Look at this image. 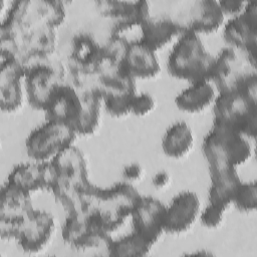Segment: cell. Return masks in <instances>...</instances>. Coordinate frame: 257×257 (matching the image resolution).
Segmentation results:
<instances>
[{"label":"cell","instance_id":"cell-1","mask_svg":"<svg viewBox=\"0 0 257 257\" xmlns=\"http://www.w3.org/2000/svg\"><path fill=\"white\" fill-rule=\"evenodd\" d=\"M138 190L127 182L105 189L93 186L83 210L89 223L97 230L109 234L126 219L141 199Z\"/></svg>","mask_w":257,"mask_h":257},{"label":"cell","instance_id":"cell-2","mask_svg":"<svg viewBox=\"0 0 257 257\" xmlns=\"http://www.w3.org/2000/svg\"><path fill=\"white\" fill-rule=\"evenodd\" d=\"M250 139L241 133L214 123L203 143L210 174L234 171L252 156Z\"/></svg>","mask_w":257,"mask_h":257},{"label":"cell","instance_id":"cell-3","mask_svg":"<svg viewBox=\"0 0 257 257\" xmlns=\"http://www.w3.org/2000/svg\"><path fill=\"white\" fill-rule=\"evenodd\" d=\"M257 85L219 92L214 101V123L254 139L257 133Z\"/></svg>","mask_w":257,"mask_h":257},{"label":"cell","instance_id":"cell-4","mask_svg":"<svg viewBox=\"0 0 257 257\" xmlns=\"http://www.w3.org/2000/svg\"><path fill=\"white\" fill-rule=\"evenodd\" d=\"M214 59L200 35L185 29L169 55L168 70L174 77L193 83L208 79Z\"/></svg>","mask_w":257,"mask_h":257},{"label":"cell","instance_id":"cell-5","mask_svg":"<svg viewBox=\"0 0 257 257\" xmlns=\"http://www.w3.org/2000/svg\"><path fill=\"white\" fill-rule=\"evenodd\" d=\"M255 73V55L227 46L215 56L208 79L219 93L236 90L246 78Z\"/></svg>","mask_w":257,"mask_h":257},{"label":"cell","instance_id":"cell-6","mask_svg":"<svg viewBox=\"0 0 257 257\" xmlns=\"http://www.w3.org/2000/svg\"><path fill=\"white\" fill-rule=\"evenodd\" d=\"M76 136L77 134L69 125L47 120L28 136L26 151L36 162H49L64 149L72 146Z\"/></svg>","mask_w":257,"mask_h":257},{"label":"cell","instance_id":"cell-7","mask_svg":"<svg viewBox=\"0 0 257 257\" xmlns=\"http://www.w3.org/2000/svg\"><path fill=\"white\" fill-rule=\"evenodd\" d=\"M30 195L8 183L2 187L0 209L2 239H15L18 226L34 211Z\"/></svg>","mask_w":257,"mask_h":257},{"label":"cell","instance_id":"cell-8","mask_svg":"<svg viewBox=\"0 0 257 257\" xmlns=\"http://www.w3.org/2000/svg\"><path fill=\"white\" fill-rule=\"evenodd\" d=\"M224 38L228 46L256 56L257 5L255 1L248 2L240 14L233 16L227 22Z\"/></svg>","mask_w":257,"mask_h":257},{"label":"cell","instance_id":"cell-9","mask_svg":"<svg viewBox=\"0 0 257 257\" xmlns=\"http://www.w3.org/2000/svg\"><path fill=\"white\" fill-rule=\"evenodd\" d=\"M54 229L53 216L48 212L34 209L18 226L15 239L25 252L38 253L48 245Z\"/></svg>","mask_w":257,"mask_h":257},{"label":"cell","instance_id":"cell-10","mask_svg":"<svg viewBox=\"0 0 257 257\" xmlns=\"http://www.w3.org/2000/svg\"><path fill=\"white\" fill-rule=\"evenodd\" d=\"M166 208L160 200L142 196L131 215L134 231L154 245L165 232Z\"/></svg>","mask_w":257,"mask_h":257},{"label":"cell","instance_id":"cell-11","mask_svg":"<svg viewBox=\"0 0 257 257\" xmlns=\"http://www.w3.org/2000/svg\"><path fill=\"white\" fill-rule=\"evenodd\" d=\"M100 12L111 19L112 34H119L135 25H142L150 18L149 2L105 0L98 1Z\"/></svg>","mask_w":257,"mask_h":257},{"label":"cell","instance_id":"cell-12","mask_svg":"<svg viewBox=\"0 0 257 257\" xmlns=\"http://www.w3.org/2000/svg\"><path fill=\"white\" fill-rule=\"evenodd\" d=\"M44 111L47 120L63 122L75 132L82 113L80 93L72 85L60 83L52 93Z\"/></svg>","mask_w":257,"mask_h":257},{"label":"cell","instance_id":"cell-13","mask_svg":"<svg viewBox=\"0 0 257 257\" xmlns=\"http://www.w3.org/2000/svg\"><path fill=\"white\" fill-rule=\"evenodd\" d=\"M55 181L56 172L49 161L16 166L8 176L7 183L31 194L39 190H51Z\"/></svg>","mask_w":257,"mask_h":257},{"label":"cell","instance_id":"cell-14","mask_svg":"<svg viewBox=\"0 0 257 257\" xmlns=\"http://www.w3.org/2000/svg\"><path fill=\"white\" fill-rule=\"evenodd\" d=\"M25 70L22 62L15 57L2 58L0 71V105L3 111L17 110L23 103Z\"/></svg>","mask_w":257,"mask_h":257},{"label":"cell","instance_id":"cell-15","mask_svg":"<svg viewBox=\"0 0 257 257\" xmlns=\"http://www.w3.org/2000/svg\"><path fill=\"white\" fill-rule=\"evenodd\" d=\"M201 203L198 195L185 191L177 195L166 208L165 232L180 234L188 231L200 214Z\"/></svg>","mask_w":257,"mask_h":257},{"label":"cell","instance_id":"cell-16","mask_svg":"<svg viewBox=\"0 0 257 257\" xmlns=\"http://www.w3.org/2000/svg\"><path fill=\"white\" fill-rule=\"evenodd\" d=\"M62 237L66 243L76 249H90L109 242L108 235L95 229L84 213L68 214L63 229Z\"/></svg>","mask_w":257,"mask_h":257},{"label":"cell","instance_id":"cell-17","mask_svg":"<svg viewBox=\"0 0 257 257\" xmlns=\"http://www.w3.org/2000/svg\"><path fill=\"white\" fill-rule=\"evenodd\" d=\"M51 163L56 172L55 183L72 185H86L90 183L88 181L87 163L84 154L73 145L60 152L51 160Z\"/></svg>","mask_w":257,"mask_h":257},{"label":"cell","instance_id":"cell-18","mask_svg":"<svg viewBox=\"0 0 257 257\" xmlns=\"http://www.w3.org/2000/svg\"><path fill=\"white\" fill-rule=\"evenodd\" d=\"M121 67L135 79L155 78L161 70L156 52L140 40L130 42Z\"/></svg>","mask_w":257,"mask_h":257},{"label":"cell","instance_id":"cell-19","mask_svg":"<svg viewBox=\"0 0 257 257\" xmlns=\"http://www.w3.org/2000/svg\"><path fill=\"white\" fill-rule=\"evenodd\" d=\"M70 59L74 71L97 74L103 63L102 46L91 36L80 34L73 39Z\"/></svg>","mask_w":257,"mask_h":257},{"label":"cell","instance_id":"cell-20","mask_svg":"<svg viewBox=\"0 0 257 257\" xmlns=\"http://www.w3.org/2000/svg\"><path fill=\"white\" fill-rule=\"evenodd\" d=\"M225 14L216 0H197L189 12V22L185 29L194 33H213L223 24Z\"/></svg>","mask_w":257,"mask_h":257},{"label":"cell","instance_id":"cell-21","mask_svg":"<svg viewBox=\"0 0 257 257\" xmlns=\"http://www.w3.org/2000/svg\"><path fill=\"white\" fill-rule=\"evenodd\" d=\"M142 37L140 41L153 51H157L175 37L181 35L185 27L171 18H149L142 25Z\"/></svg>","mask_w":257,"mask_h":257},{"label":"cell","instance_id":"cell-22","mask_svg":"<svg viewBox=\"0 0 257 257\" xmlns=\"http://www.w3.org/2000/svg\"><path fill=\"white\" fill-rule=\"evenodd\" d=\"M218 91L209 79H202L191 83L189 87L181 91L175 101L183 111L195 113L206 109L214 103Z\"/></svg>","mask_w":257,"mask_h":257},{"label":"cell","instance_id":"cell-23","mask_svg":"<svg viewBox=\"0 0 257 257\" xmlns=\"http://www.w3.org/2000/svg\"><path fill=\"white\" fill-rule=\"evenodd\" d=\"M193 145V131L185 121H178L172 124L162 139L163 152L173 159H181L188 155Z\"/></svg>","mask_w":257,"mask_h":257},{"label":"cell","instance_id":"cell-24","mask_svg":"<svg viewBox=\"0 0 257 257\" xmlns=\"http://www.w3.org/2000/svg\"><path fill=\"white\" fill-rule=\"evenodd\" d=\"M209 201L211 204L227 209L233 203L236 191L241 184V179L236 170L212 173Z\"/></svg>","mask_w":257,"mask_h":257},{"label":"cell","instance_id":"cell-25","mask_svg":"<svg viewBox=\"0 0 257 257\" xmlns=\"http://www.w3.org/2000/svg\"><path fill=\"white\" fill-rule=\"evenodd\" d=\"M79 93L82 100V113L75 127V133L81 136H89L98 127L103 98L97 88L81 91Z\"/></svg>","mask_w":257,"mask_h":257},{"label":"cell","instance_id":"cell-26","mask_svg":"<svg viewBox=\"0 0 257 257\" xmlns=\"http://www.w3.org/2000/svg\"><path fill=\"white\" fill-rule=\"evenodd\" d=\"M106 247L111 256H145L149 254L153 244L134 231L117 240H109Z\"/></svg>","mask_w":257,"mask_h":257},{"label":"cell","instance_id":"cell-27","mask_svg":"<svg viewBox=\"0 0 257 257\" xmlns=\"http://www.w3.org/2000/svg\"><path fill=\"white\" fill-rule=\"evenodd\" d=\"M55 39L56 35L53 27L43 25L36 28L27 36L25 40L24 57L29 53L52 54L55 47Z\"/></svg>","mask_w":257,"mask_h":257},{"label":"cell","instance_id":"cell-28","mask_svg":"<svg viewBox=\"0 0 257 257\" xmlns=\"http://www.w3.org/2000/svg\"><path fill=\"white\" fill-rule=\"evenodd\" d=\"M130 46V41L119 34H112L107 42L102 46L103 63L106 67H120ZM100 67V68H101Z\"/></svg>","mask_w":257,"mask_h":257},{"label":"cell","instance_id":"cell-29","mask_svg":"<svg viewBox=\"0 0 257 257\" xmlns=\"http://www.w3.org/2000/svg\"><path fill=\"white\" fill-rule=\"evenodd\" d=\"M233 203L241 212H252L257 207V185L256 182L244 183L239 185Z\"/></svg>","mask_w":257,"mask_h":257},{"label":"cell","instance_id":"cell-30","mask_svg":"<svg viewBox=\"0 0 257 257\" xmlns=\"http://www.w3.org/2000/svg\"><path fill=\"white\" fill-rule=\"evenodd\" d=\"M135 94L104 95L102 98L106 111L110 115L116 117H121L131 113L132 99Z\"/></svg>","mask_w":257,"mask_h":257},{"label":"cell","instance_id":"cell-31","mask_svg":"<svg viewBox=\"0 0 257 257\" xmlns=\"http://www.w3.org/2000/svg\"><path fill=\"white\" fill-rule=\"evenodd\" d=\"M156 107V100L155 98L147 92L143 93H136L132 99L131 105V112L143 116L149 114L151 111L154 110Z\"/></svg>","mask_w":257,"mask_h":257},{"label":"cell","instance_id":"cell-32","mask_svg":"<svg viewBox=\"0 0 257 257\" xmlns=\"http://www.w3.org/2000/svg\"><path fill=\"white\" fill-rule=\"evenodd\" d=\"M224 208L214 205V204H209L205 210L201 213V222L202 224L207 227V228H217L219 227L224 219V213H225Z\"/></svg>","mask_w":257,"mask_h":257},{"label":"cell","instance_id":"cell-33","mask_svg":"<svg viewBox=\"0 0 257 257\" xmlns=\"http://www.w3.org/2000/svg\"><path fill=\"white\" fill-rule=\"evenodd\" d=\"M218 2L225 15L228 14L233 16L240 14L247 4L246 2L241 0H221Z\"/></svg>","mask_w":257,"mask_h":257},{"label":"cell","instance_id":"cell-34","mask_svg":"<svg viewBox=\"0 0 257 257\" xmlns=\"http://www.w3.org/2000/svg\"><path fill=\"white\" fill-rule=\"evenodd\" d=\"M144 173H145L144 168L140 164L133 163V164H130L126 167H124L122 176H123V179L125 180V182L132 184V183L140 181L143 178Z\"/></svg>","mask_w":257,"mask_h":257},{"label":"cell","instance_id":"cell-35","mask_svg":"<svg viewBox=\"0 0 257 257\" xmlns=\"http://www.w3.org/2000/svg\"><path fill=\"white\" fill-rule=\"evenodd\" d=\"M171 183V176L166 171L158 172L153 178V185L157 189L167 188Z\"/></svg>","mask_w":257,"mask_h":257}]
</instances>
